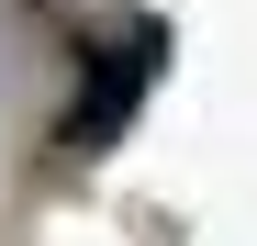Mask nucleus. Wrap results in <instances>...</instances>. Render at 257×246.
<instances>
[{"mask_svg":"<svg viewBox=\"0 0 257 246\" xmlns=\"http://www.w3.org/2000/svg\"><path fill=\"white\" fill-rule=\"evenodd\" d=\"M157 67H168V23H123L112 45L90 56V101L56 123V146H112L123 123H135V101H146V78H157Z\"/></svg>","mask_w":257,"mask_h":246,"instance_id":"f257e3e1","label":"nucleus"}]
</instances>
